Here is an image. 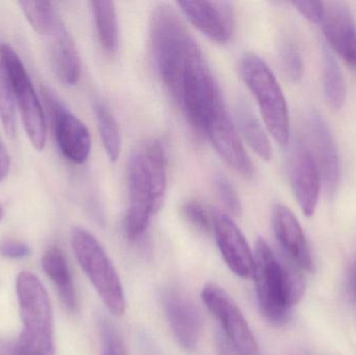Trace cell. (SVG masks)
<instances>
[{
	"mask_svg": "<svg viewBox=\"0 0 356 355\" xmlns=\"http://www.w3.org/2000/svg\"><path fill=\"white\" fill-rule=\"evenodd\" d=\"M71 245L85 274L102 298L108 312L121 317L127 310V299L120 276L97 239L87 229L74 227Z\"/></svg>",
	"mask_w": 356,
	"mask_h": 355,
	"instance_id": "obj_6",
	"label": "cell"
},
{
	"mask_svg": "<svg viewBox=\"0 0 356 355\" xmlns=\"http://www.w3.org/2000/svg\"><path fill=\"white\" fill-rule=\"evenodd\" d=\"M98 329L102 341V355H129L122 336L110 319L100 317Z\"/></svg>",
	"mask_w": 356,
	"mask_h": 355,
	"instance_id": "obj_28",
	"label": "cell"
},
{
	"mask_svg": "<svg viewBox=\"0 0 356 355\" xmlns=\"http://www.w3.org/2000/svg\"><path fill=\"white\" fill-rule=\"evenodd\" d=\"M291 183L305 216L315 214L321 191V176L309 147L299 143L291 160Z\"/></svg>",
	"mask_w": 356,
	"mask_h": 355,
	"instance_id": "obj_17",
	"label": "cell"
},
{
	"mask_svg": "<svg viewBox=\"0 0 356 355\" xmlns=\"http://www.w3.org/2000/svg\"><path fill=\"white\" fill-rule=\"evenodd\" d=\"M42 267L54 283L65 308L74 312L77 308V295L72 275L66 256L58 246H51L42 258Z\"/></svg>",
	"mask_w": 356,
	"mask_h": 355,
	"instance_id": "obj_20",
	"label": "cell"
},
{
	"mask_svg": "<svg viewBox=\"0 0 356 355\" xmlns=\"http://www.w3.org/2000/svg\"><path fill=\"white\" fill-rule=\"evenodd\" d=\"M182 14L201 33L213 41L225 44L234 33V12L226 1H180Z\"/></svg>",
	"mask_w": 356,
	"mask_h": 355,
	"instance_id": "obj_15",
	"label": "cell"
},
{
	"mask_svg": "<svg viewBox=\"0 0 356 355\" xmlns=\"http://www.w3.org/2000/svg\"><path fill=\"white\" fill-rule=\"evenodd\" d=\"M307 140L309 151L319 170L321 181L328 195L336 193L340 183L341 166L338 148L330 127L317 113L307 119Z\"/></svg>",
	"mask_w": 356,
	"mask_h": 355,
	"instance_id": "obj_12",
	"label": "cell"
},
{
	"mask_svg": "<svg viewBox=\"0 0 356 355\" xmlns=\"http://www.w3.org/2000/svg\"><path fill=\"white\" fill-rule=\"evenodd\" d=\"M182 215L193 227L201 233H209L213 229V218L202 204L197 200L184 202L181 208Z\"/></svg>",
	"mask_w": 356,
	"mask_h": 355,
	"instance_id": "obj_30",
	"label": "cell"
},
{
	"mask_svg": "<svg viewBox=\"0 0 356 355\" xmlns=\"http://www.w3.org/2000/svg\"><path fill=\"white\" fill-rule=\"evenodd\" d=\"M43 95L51 116L54 135L60 152L73 164H83L92 149L89 129L64 106L51 90L44 89Z\"/></svg>",
	"mask_w": 356,
	"mask_h": 355,
	"instance_id": "obj_10",
	"label": "cell"
},
{
	"mask_svg": "<svg viewBox=\"0 0 356 355\" xmlns=\"http://www.w3.org/2000/svg\"><path fill=\"white\" fill-rule=\"evenodd\" d=\"M31 254V249L26 244L16 240H3L0 242V254L10 260H21Z\"/></svg>",
	"mask_w": 356,
	"mask_h": 355,
	"instance_id": "obj_33",
	"label": "cell"
},
{
	"mask_svg": "<svg viewBox=\"0 0 356 355\" xmlns=\"http://www.w3.org/2000/svg\"><path fill=\"white\" fill-rule=\"evenodd\" d=\"M52 70L60 83L75 85L81 79V62L76 45L67 29L51 38L49 47Z\"/></svg>",
	"mask_w": 356,
	"mask_h": 355,
	"instance_id": "obj_19",
	"label": "cell"
},
{
	"mask_svg": "<svg viewBox=\"0 0 356 355\" xmlns=\"http://www.w3.org/2000/svg\"><path fill=\"white\" fill-rule=\"evenodd\" d=\"M150 42L156 70L175 99L184 67L193 48L194 38L175 8L161 4L150 17Z\"/></svg>",
	"mask_w": 356,
	"mask_h": 355,
	"instance_id": "obj_2",
	"label": "cell"
},
{
	"mask_svg": "<svg viewBox=\"0 0 356 355\" xmlns=\"http://www.w3.org/2000/svg\"><path fill=\"white\" fill-rule=\"evenodd\" d=\"M16 290L22 322L19 346L27 355H54L51 304L43 283L23 271L17 277Z\"/></svg>",
	"mask_w": 356,
	"mask_h": 355,
	"instance_id": "obj_3",
	"label": "cell"
},
{
	"mask_svg": "<svg viewBox=\"0 0 356 355\" xmlns=\"http://www.w3.org/2000/svg\"><path fill=\"white\" fill-rule=\"evenodd\" d=\"M91 6L102 47L108 56H114L119 45V23L116 6L113 1H92Z\"/></svg>",
	"mask_w": 356,
	"mask_h": 355,
	"instance_id": "obj_23",
	"label": "cell"
},
{
	"mask_svg": "<svg viewBox=\"0 0 356 355\" xmlns=\"http://www.w3.org/2000/svg\"><path fill=\"white\" fill-rule=\"evenodd\" d=\"M272 225L274 233L282 251L289 260L303 271L314 270V260L305 231L294 213L276 204L272 210Z\"/></svg>",
	"mask_w": 356,
	"mask_h": 355,
	"instance_id": "obj_18",
	"label": "cell"
},
{
	"mask_svg": "<svg viewBox=\"0 0 356 355\" xmlns=\"http://www.w3.org/2000/svg\"><path fill=\"white\" fill-rule=\"evenodd\" d=\"M175 100L191 126L202 135L211 115L225 104L198 44L188 56Z\"/></svg>",
	"mask_w": 356,
	"mask_h": 355,
	"instance_id": "obj_4",
	"label": "cell"
},
{
	"mask_svg": "<svg viewBox=\"0 0 356 355\" xmlns=\"http://www.w3.org/2000/svg\"><path fill=\"white\" fill-rule=\"evenodd\" d=\"M215 188L222 204L230 214L238 216L242 212V204L234 185L224 175H218L215 179Z\"/></svg>",
	"mask_w": 356,
	"mask_h": 355,
	"instance_id": "obj_31",
	"label": "cell"
},
{
	"mask_svg": "<svg viewBox=\"0 0 356 355\" xmlns=\"http://www.w3.org/2000/svg\"><path fill=\"white\" fill-rule=\"evenodd\" d=\"M162 304L177 343L188 352L196 349L202 333V318L198 308L177 288L164 290Z\"/></svg>",
	"mask_w": 356,
	"mask_h": 355,
	"instance_id": "obj_13",
	"label": "cell"
},
{
	"mask_svg": "<svg viewBox=\"0 0 356 355\" xmlns=\"http://www.w3.org/2000/svg\"><path fill=\"white\" fill-rule=\"evenodd\" d=\"M204 135L209 138L211 145L219 156L245 179L254 175V166L243 146L240 135L230 118L225 104L217 108L211 115Z\"/></svg>",
	"mask_w": 356,
	"mask_h": 355,
	"instance_id": "obj_11",
	"label": "cell"
},
{
	"mask_svg": "<svg viewBox=\"0 0 356 355\" xmlns=\"http://www.w3.org/2000/svg\"><path fill=\"white\" fill-rule=\"evenodd\" d=\"M254 279L257 304L263 316L274 325L288 322L293 306L305 292L302 271L292 261L277 258L263 238L254 248Z\"/></svg>",
	"mask_w": 356,
	"mask_h": 355,
	"instance_id": "obj_1",
	"label": "cell"
},
{
	"mask_svg": "<svg viewBox=\"0 0 356 355\" xmlns=\"http://www.w3.org/2000/svg\"><path fill=\"white\" fill-rule=\"evenodd\" d=\"M293 6L312 23H321L324 14V3L321 1H293Z\"/></svg>",
	"mask_w": 356,
	"mask_h": 355,
	"instance_id": "obj_32",
	"label": "cell"
},
{
	"mask_svg": "<svg viewBox=\"0 0 356 355\" xmlns=\"http://www.w3.org/2000/svg\"><path fill=\"white\" fill-rule=\"evenodd\" d=\"M0 120L6 135L13 138L16 133V110L8 72L0 54Z\"/></svg>",
	"mask_w": 356,
	"mask_h": 355,
	"instance_id": "obj_27",
	"label": "cell"
},
{
	"mask_svg": "<svg viewBox=\"0 0 356 355\" xmlns=\"http://www.w3.org/2000/svg\"><path fill=\"white\" fill-rule=\"evenodd\" d=\"M322 77L328 104L334 110H341L346 101V83L339 63L326 45L322 48Z\"/></svg>",
	"mask_w": 356,
	"mask_h": 355,
	"instance_id": "obj_25",
	"label": "cell"
},
{
	"mask_svg": "<svg viewBox=\"0 0 356 355\" xmlns=\"http://www.w3.org/2000/svg\"><path fill=\"white\" fill-rule=\"evenodd\" d=\"M94 110H95L100 139L106 156L112 162H116L121 151V133L118 122L110 108L104 102H96Z\"/></svg>",
	"mask_w": 356,
	"mask_h": 355,
	"instance_id": "obj_26",
	"label": "cell"
},
{
	"mask_svg": "<svg viewBox=\"0 0 356 355\" xmlns=\"http://www.w3.org/2000/svg\"><path fill=\"white\" fill-rule=\"evenodd\" d=\"M238 129L251 149L264 160L272 158V146L265 129L246 104L236 108Z\"/></svg>",
	"mask_w": 356,
	"mask_h": 355,
	"instance_id": "obj_24",
	"label": "cell"
},
{
	"mask_svg": "<svg viewBox=\"0 0 356 355\" xmlns=\"http://www.w3.org/2000/svg\"><path fill=\"white\" fill-rule=\"evenodd\" d=\"M127 181L129 204L125 216L124 231L127 239L136 242L147 231L152 215L158 213L142 146L138 147L129 158Z\"/></svg>",
	"mask_w": 356,
	"mask_h": 355,
	"instance_id": "obj_8",
	"label": "cell"
},
{
	"mask_svg": "<svg viewBox=\"0 0 356 355\" xmlns=\"http://www.w3.org/2000/svg\"><path fill=\"white\" fill-rule=\"evenodd\" d=\"M3 216H4L3 208H2L1 206H0V221L2 220V218H3Z\"/></svg>",
	"mask_w": 356,
	"mask_h": 355,
	"instance_id": "obj_37",
	"label": "cell"
},
{
	"mask_svg": "<svg viewBox=\"0 0 356 355\" xmlns=\"http://www.w3.org/2000/svg\"><path fill=\"white\" fill-rule=\"evenodd\" d=\"M201 299L209 312L221 324L232 347L240 355H259V345L238 304L219 286L207 283Z\"/></svg>",
	"mask_w": 356,
	"mask_h": 355,
	"instance_id": "obj_9",
	"label": "cell"
},
{
	"mask_svg": "<svg viewBox=\"0 0 356 355\" xmlns=\"http://www.w3.org/2000/svg\"><path fill=\"white\" fill-rule=\"evenodd\" d=\"M240 72L257 100L268 131L278 144L286 145L290 140V116L286 97L275 75L267 63L252 52L243 56Z\"/></svg>",
	"mask_w": 356,
	"mask_h": 355,
	"instance_id": "obj_5",
	"label": "cell"
},
{
	"mask_svg": "<svg viewBox=\"0 0 356 355\" xmlns=\"http://www.w3.org/2000/svg\"><path fill=\"white\" fill-rule=\"evenodd\" d=\"M0 355H27L18 343L0 338Z\"/></svg>",
	"mask_w": 356,
	"mask_h": 355,
	"instance_id": "obj_34",
	"label": "cell"
},
{
	"mask_svg": "<svg viewBox=\"0 0 356 355\" xmlns=\"http://www.w3.org/2000/svg\"><path fill=\"white\" fill-rule=\"evenodd\" d=\"M150 181L156 212L162 208L168 185V160L164 145L159 140H152L142 145Z\"/></svg>",
	"mask_w": 356,
	"mask_h": 355,
	"instance_id": "obj_21",
	"label": "cell"
},
{
	"mask_svg": "<svg viewBox=\"0 0 356 355\" xmlns=\"http://www.w3.org/2000/svg\"><path fill=\"white\" fill-rule=\"evenodd\" d=\"M213 231L224 262L236 276L252 279L254 254L238 225L224 213L213 215Z\"/></svg>",
	"mask_w": 356,
	"mask_h": 355,
	"instance_id": "obj_14",
	"label": "cell"
},
{
	"mask_svg": "<svg viewBox=\"0 0 356 355\" xmlns=\"http://www.w3.org/2000/svg\"><path fill=\"white\" fill-rule=\"evenodd\" d=\"M280 60L286 76L298 83L305 73V64L300 51L292 42H284L280 50Z\"/></svg>",
	"mask_w": 356,
	"mask_h": 355,
	"instance_id": "obj_29",
	"label": "cell"
},
{
	"mask_svg": "<svg viewBox=\"0 0 356 355\" xmlns=\"http://www.w3.org/2000/svg\"><path fill=\"white\" fill-rule=\"evenodd\" d=\"M10 164V156H8V151H6V146L0 140V181H3L6 175L8 174Z\"/></svg>",
	"mask_w": 356,
	"mask_h": 355,
	"instance_id": "obj_35",
	"label": "cell"
},
{
	"mask_svg": "<svg viewBox=\"0 0 356 355\" xmlns=\"http://www.w3.org/2000/svg\"><path fill=\"white\" fill-rule=\"evenodd\" d=\"M0 54L8 72L15 101L18 106L23 126L31 145L42 151L47 139L43 108L33 89L31 77L17 52L8 44H0Z\"/></svg>",
	"mask_w": 356,
	"mask_h": 355,
	"instance_id": "obj_7",
	"label": "cell"
},
{
	"mask_svg": "<svg viewBox=\"0 0 356 355\" xmlns=\"http://www.w3.org/2000/svg\"><path fill=\"white\" fill-rule=\"evenodd\" d=\"M350 289L351 292L353 293V295H355L356 297V267L355 270H353V274H351Z\"/></svg>",
	"mask_w": 356,
	"mask_h": 355,
	"instance_id": "obj_36",
	"label": "cell"
},
{
	"mask_svg": "<svg viewBox=\"0 0 356 355\" xmlns=\"http://www.w3.org/2000/svg\"><path fill=\"white\" fill-rule=\"evenodd\" d=\"M19 6L29 24L39 35L51 39L66 29L51 2L20 1Z\"/></svg>",
	"mask_w": 356,
	"mask_h": 355,
	"instance_id": "obj_22",
	"label": "cell"
},
{
	"mask_svg": "<svg viewBox=\"0 0 356 355\" xmlns=\"http://www.w3.org/2000/svg\"><path fill=\"white\" fill-rule=\"evenodd\" d=\"M321 24L330 47L356 68V25L348 6L342 1L324 2Z\"/></svg>",
	"mask_w": 356,
	"mask_h": 355,
	"instance_id": "obj_16",
	"label": "cell"
}]
</instances>
